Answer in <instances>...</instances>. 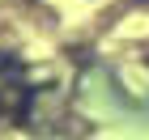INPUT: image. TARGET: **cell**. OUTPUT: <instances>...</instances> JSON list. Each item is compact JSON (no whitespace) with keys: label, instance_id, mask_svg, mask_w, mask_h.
Wrapping results in <instances>:
<instances>
[{"label":"cell","instance_id":"obj_3","mask_svg":"<svg viewBox=\"0 0 149 140\" xmlns=\"http://www.w3.org/2000/svg\"><path fill=\"white\" fill-rule=\"evenodd\" d=\"M145 64H149V55H145Z\"/></svg>","mask_w":149,"mask_h":140},{"label":"cell","instance_id":"obj_2","mask_svg":"<svg viewBox=\"0 0 149 140\" xmlns=\"http://www.w3.org/2000/svg\"><path fill=\"white\" fill-rule=\"evenodd\" d=\"M141 4H149V0H141Z\"/></svg>","mask_w":149,"mask_h":140},{"label":"cell","instance_id":"obj_1","mask_svg":"<svg viewBox=\"0 0 149 140\" xmlns=\"http://www.w3.org/2000/svg\"><path fill=\"white\" fill-rule=\"evenodd\" d=\"M22 72H26L22 55H13V51H0V81H22Z\"/></svg>","mask_w":149,"mask_h":140}]
</instances>
